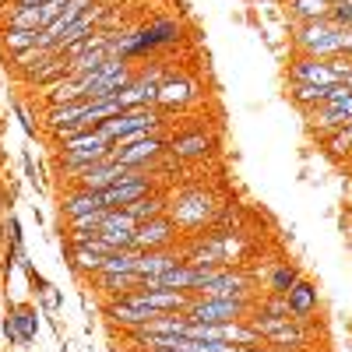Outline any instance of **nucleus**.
<instances>
[{"label":"nucleus","mask_w":352,"mask_h":352,"mask_svg":"<svg viewBox=\"0 0 352 352\" xmlns=\"http://www.w3.org/2000/svg\"><path fill=\"white\" fill-rule=\"evenodd\" d=\"M296 282H300V272H296V268H278V272L272 275V289L278 292V296H285V292L296 285Z\"/></svg>","instance_id":"33"},{"label":"nucleus","mask_w":352,"mask_h":352,"mask_svg":"<svg viewBox=\"0 0 352 352\" xmlns=\"http://www.w3.org/2000/svg\"><path fill=\"white\" fill-rule=\"evenodd\" d=\"M201 296H208V300H240V303H247L250 289H247V278H243V275H236V272H222L212 285H204V289H201Z\"/></svg>","instance_id":"6"},{"label":"nucleus","mask_w":352,"mask_h":352,"mask_svg":"<svg viewBox=\"0 0 352 352\" xmlns=\"http://www.w3.org/2000/svg\"><path fill=\"white\" fill-rule=\"evenodd\" d=\"M144 194H152V184L134 180V184H113V187L99 190V201H102V208H127V204H134Z\"/></svg>","instance_id":"8"},{"label":"nucleus","mask_w":352,"mask_h":352,"mask_svg":"<svg viewBox=\"0 0 352 352\" xmlns=\"http://www.w3.org/2000/svg\"><path fill=\"white\" fill-rule=\"evenodd\" d=\"M349 25H335L331 18L324 21H303L300 36H296V46L307 53V56H317V60H328V56L342 53V36H345Z\"/></svg>","instance_id":"1"},{"label":"nucleus","mask_w":352,"mask_h":352,"mask_svg":"<svg viewBox=\"0 0 352 352\" xmlns=\"http://www.w3.org/2000/svg\"><path fill=\"white\" fill-rule=\"evenodd\" d=\"M292 85H338V74L331 71L328 60H317V56H303V60L292 64L289 71Z\"/></svg>","instance_id":"5"},{"label":"nucleus","mask_w":352,"mask_h":352,"mask_svg":"<svg viewBox=\"0 0 352 352\" xmlns=\"http://www.w3.org/2000/svg\"><path fill=\"white\" fill-rule=\"evenodd\" d=\"M349 88H352V78H349Z\"/></svg>","instance_id":"38"},{"label":"nucleus","mask_w":352,"mask_h":352,"mask_svg":"<svg viewBox=\"0 0 352 352\" xmlns=\"http://www.w3.org/2000/svg\"><path fill=\"white\" fill-rule=\"evenodd\" d=\"M162 127V116L152 109V106H134V109H120L113 116V120L99 124V131L113 141V138H120V134H131V131H155Z\"/></svg>","instance_id":"3"},{"label":"nucleus","mask_w":352,"mask_h":352,"mask_svg":"<svg viewBox=\"0 0 352 352\" xmlns=\"http://www.w3.org/2000/svg\"><path fill=\"white\" fill-rule=\"evenodd\" d=\"M162 208H166L162 197H155V194H144V197H138L134 204H127L124 212H131V215H134V222L141 226V222H152V219H159V215H162Z\"/></svg>","instance_id":"25"},{"label":"nucleus","mask_w":352,"mask_h":352,"mask_svg":"<svg viewBox=\"0 0 352 352\" xmlns=\"http://www.w3.org/2000/svg\"><path fill=\"white\" fill-rule=\"evenodd\" d=\"M102 222H106V208H96V212H85V215L71 219V229L78 232V240H85V236H96L102 229Z\"/></svg>","instance_id":"27"},{"label":"nucleus","mask_w":352,"mask_h":352,"mask_svg":"<svg viewBox=\"0 0 352 352\" xmlns=\"http://www.w3.org/2000/svg\"><path fill=\"white\" fill-rule=\"evenodd\" d=\"M78 99H85V78L67 74V78L53 81V85L46 88V102H50V106H67V102H78Z\"/></svg>","instance_id":"15"},{"label":"nucleus","mask_w":352,"mask_h":352,"mask_svg":"<svg viewBox=\"0 0 352 352\" xmlns=\"http://www.w3.org/2000/svg\"><path fill=\"white\" fill-rule=\"evenodd\" d=\"M106 60H109L106 50H92V53H85V56H74V60H71V74L74 78H88V74H96Z\"/></svg>","instance_id":"26"},{"label":"nucleus","mask_w":352,"mask_h":352,"mask_svg":"<svg viewBox=\"0 0 352 352\" xmlns=\"http://www.w3.org/2000/svg\"><path fill=\"white\" fill-rule=\"evenodd\" d=\"M14 331H18V338H21V345H28L36 338V328H39V320H36V310H14Z\"/></svg>","instance_id":"30"},{"label":"nucleus","mask_w":352,"mask_h":352,"mask_svg":"<svg viewBox=\"0 0 352 352\" xmlns=\"http://www.w3.org/2000/svg\"><path fill=\"white\" fill-rule=\"evenodd\" d=\"M46 0H14V8H43Z\"/></svg>","instance_id":"35"},{"label":"nucleus","mask_w":352,"mask_h":352,"mask_svg":"<svg viewBox=\"0 0 352 352\" xmlns=\"http://www.w3.org/2000/svg\"><path fill=\"white\" fill-rule=\"evenodd\" d=\"M8 28H25V32H43L46 21L39 8H11L8 11Z\"/></svg>","instance_id":"23"},{"label":"nucleus","mask_w":352,"mask_h":352,"mask_svg":"<svg viewBox=\"0 0 352 352\" xmlns=\"http://www.w3.org/2000/svg\"><path fill=\"white\" fill-rule=\"evenodd\" d=\"M138 261H141V250H134V247L116 250V254H109V257L102 261V272H99V275H127V272L138 268Z\"/></svg>","instance_id":"21"},{"label":"nucleus","mask_w":352,"mask_h":352,"mask_svg":"<svg viewBox=\"0 0 352 352\" xmlns=\"http://www.w3.org/2000/svg\"><path fill=\"white\" fill-rule=\"evenodd\" d=\"M109 317L116 320V324H127V328H144L148 320H155L159 314L155 310H148V307H138V303H131L127 296L120 300V303H113L109 307Z\"/></svg>","instance_id":"14"},{"label":"nucleus","mask_w":352,"mask_h":352,"mask_svg":"<svg viewBox=\"0 0 352 352\" xmlns=\"http://www.w3.org/2000/svg\"><path fill=\"white\" fill-rule=\"evenodd\" d=\"M331 85H292V99L300 106H324Z\"/></svg>","instance_id":"28"},{"label":"nucleus","mask_w":352,"mask_h":352,"mask_svg":"<svg viewBox=\"0 0 352 352\" xmlns=\"http://www.w3.org/2000/svg\"><path fill=\"white\" fill-rule=\"evenodd\" d=\"M328 152L331 155H349L352 152V124H345V127L335 131V138L328 141Z\"/></svg>","instance_id":"32"},{"label":"nucleus","mask_w":352,"mask_h":352,"mask_svg":"<svg viewBox=\"0 0 352 352\" xmlns=\"http://www.w3.org/2000/svg\"><path fill=\"white\" fill-rule=\"evenodd\" d=\"M169 236H173V222L169 219L159 215L152 222H141L134 229V250H159V247L169 243Z\"/></svg>","instance_id":"7"},{"label":"nucleus","mask_w":352,"mask_h":352,"mask_svg":"<svg viewBox=\"0 0 352 352\" xmlns=\"http://www.w3.org/2000/svg\"><path fill=\"white\" fill-rule=\"evenodd\" d=\"M36 39H39V32H25V28H8L4 32V46L11 53H21L28 46H36Z\"/></svg>","instance_id":"31"},{"label":"nucleus","mask_w":352,"mask_h":352,"mask_svg":"<svg viewBox=\"0 0 352 352\" xmlns=\"http://www.w3.org/2000/svg\"><path fill=\"white\" fill-rule=\"evenodd\" d=\"M243 314H247V303L240 300H208V296H201L197 303L184 310L190 324H226V320H240Z\"/></svg>","instance_id":"2"},{"label":"nucleus","mask_w":352,"mask_h":352,"mask_svg":"<svg viewBox=\"0 0 352 352\" xmlns=\"http://www.w3.org/2000/svg\"><path fill=\"white\" fill-rule=\"evenodd\" d=\"M162 148H166V141H162L159 134H152V138H144V141L131 144V148H124V152H109V159H113V162H124V166H134V169H141V162L155 159Z\"/></svg>","instance_id":"9"},{"label":"nucleus","mask_w":352,"mask_h":352,"mask_svg":"<svg viewBox=\"0 0 352 352\" xmlns=\"http://www.w3.org/2000/svg\"><path fill=\"white\" fill-rule=\"evenodd\" d=\"M159 352H173V349H159Z\"/></svg>","instance_id":"37"},{"label":"nucleus","mask_w":352,"mask_h":352,"mask_svg":"<svg viewBox=\"0 0 352 352\" xmlns=\"http://www.w3.org/2000/svg\"><path fill=\"white\" fill-rule=\"evenodd\" d=\"M4 4H11V0H0V8H4Z\"/></svg>","instance_id":"36"},{"label":"nucleus","mask_w":352,"mask_h":352,"mask_svg":"<svg viewBox=\"0 0 352 352\" xmlns=\"http://www.w3.org/2000/svg\"><path fill=\"white\" fill-rule=\"evenodd\" d=\"M127 300L138 303V307H148L155 314H176V310H187L190 300H187V292L180 289H138V292H127Z\"/></svg>","instance_id":"4"},{"label":"nucleus","mask_w":352,"mask_h":352,"mask_svg":"<svg viewBox=\"0 0 352 352\" xmlns=\"http://www.w3.org/2000/svg\"><path fill=\"white\" fill-rule=\"evenodd\" d=\"M99 18H102V8H88L74 25H67L64 28V36H60V43H56L53 50L56 53H64V50H71L74 43H81V39H88V36H92L96 32V25H99Z\"/></svg>","instance_id":"10"},{"label":"nucleus","mask_w":352,"mask_h":352,"mask_svg":"<svg viewBox=\"0 0 352 352\" xmlns=\"http://www.w3.org/2000/svg\"><path fill=\"white\" fill-rule=\"evenodd\" d=\"M264 342L275 345L278 352H289V349H300V345H307V331H303V324H300L296 317H289L282 328H275L272 335H264Z\"/></svg>","instance_id":"16"},{"label":"nucleus","mask_w":352,"mask_h":352,"mask_svg":"<svg viewBox=\"0 0 352 352\" xmlns=\"http://www.w3.org/2000/svg\"><path fill=\"white\" fill-rule=\"evenodd\" d=\"M176 264H184V257H176L173 250H141V261H138V275L141 278H152V275H162Z\"/></svg>","instance_id":"13"},{"label":"nucleus","mask_w":352,"mask_h":352,"mask_svg":"<svg viewBox=\"0 0 352 352\" xmlns=\"http://www.w3.org/2000/svg\"><path fill=\"white\" fill-rule=\"evenodd\" d=\"M67 74H71V60L60 56V53H53L46 64H39L36 71H28V81H32V85H53V81H60Z\"/></svg>","instance_id":"18"},{"label":"nucleus","mask_w":352,"mask_h":352,"mask_svg":"<svg viewBox=\"0 0 352 352\" xmlns=\"http://www.w3.org/2000/svg\"><path fill=\"white\" fill-rule=\"evenodd\" d=\"M212 215V201L204 197V194H187L176 201V208H173V219L176 222H184V226H197Z\"/></svg>","instance_id":"12"},{"label":"nucleus","mask_w":352,"mask_h":352,"mask_svg":"<svg viewBox=\"0 0 352 352\" xmlns=\"http://www.w3.org/2000/svg\"><path fill=\"white\" fill-rule=\"evenodd\" d=\"M331 8H335V0H292L289 4V11L300 21H324L331 18Z\"/></svg>","instance_id":"19"},{"label":"nucleus","mask_w":352,"mask_h":352,"mask_svg":"<svg viewBox=\"0 0 352 352\" xmlns=\"http://www.w3.org/2000/svg\"><path fill=\"white\" fill-rule=\"evenodd\" d=\"M96 208H102V201H99V194L96 190H74L67 201H64V215L67 219H78V215H85V212H96Z\"/></svg>","instance_id":"22"},{"label":"nucleus","mask_w":352,"mask_h":352,"mask_svg":"<svg viewBox=\"0 0 352 352\" xmlns=\"http://www.w3.org/2000/svg\"><path fill=\"white\" fill-rule=\"evenodd\" d=\"M285 303H289V314H292V317L303 320V317H310L314 307H317V289H314L310 282H296V285L285 292Z\"/></svg>","instance_id":"17"},{"label":"nucleus","mask_w":352,"mask_h":352,"mask_svg":"<svg viewBox=\"0 0 352 352\" xmlns=\"http://www.w3.org/2000/svg\"><path fill=\"white\" fill-rule=\"evenodd\" d=\"M194 96H197V92H194V85H190L187 78H166V81L159 85V102H155V106H162V109H180V106H187Z\"/></svg>","instance_id":"11"},{"label":"nucleus","mask_w":352,"mask_h":352,"mask_svg":"<svg viewBox=\"0 0 352 352\" xmlns=\"http://www.w3.org/2000/svg\"><path fill=\"white\" fill-rule=\"evenodd\" d=\"M208 148H212V138L208 134H187V138H176L169 152L176 159H197V155H204Z\"/></svg>","instance_id":"20"},{"label":"nucleus","mask_w":352,"mask_h":352,"mask_svg":"<svg viewBox=\"0 0 352 352\" xmlns=\"http://www.w3.org/2000/svg\"><path fill=\"white\" fill-rule=\"evenodd\" d=\"M85 109H88V99H78V102H67V106H50L46 120L53 124V131L56 127H71V124H78L85 116Z\"/></svg>","instance_id":"24"},{"label":"nucleus","mask_w":352,"mask_h":352,"mask_svg":"<svg viewBox=\"0 0 352 352\" xmlns=\"http://www.w3.org/2000/svg\"><path fill=\"white\" fill-rule=\"evenodd\" d=\"M102 254H96V250H88L85 243H74V268L78 272H92V275H99L102 272Z\"/></svg>","instance_id":"29"},{"label":"nucleus","mask_w":352,"mask_h":352,"mask_svg":"<svg viewBox=\"0 0 352 352\" xmlns=\"http://www.w3.org/2000/svg\"><path fill=\"white\" fill-rule=\"evenodd\" d=\"M64 8H67V0H46V4L39 8V11H43V21H46V25L56 21V18L64 14Z\"/></svg>","instance_id":"34"}]
</instances>
